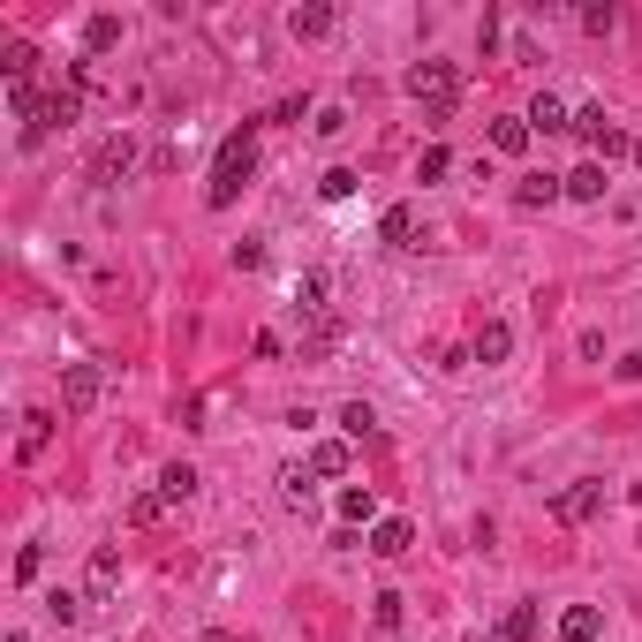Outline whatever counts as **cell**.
Wrapping results in <instances>:
<instances>
[{"mask_svg": "<svg viewBox=\"0 0 642 642\" xmlns=\"http://www.w3.org/2000/svg\"><path fill=\"white\" fill-rule=\"evenodd\" d=\"M250 174H257V121H242L235 136L220 144V159H212V182H204V204L212 212H227V204L250 189Z\"/></svg>", "mask_w": 642, "mask_h": 642, "instance_id": "obj_1", "label": "cell"}, {"mask_svg": "<svg viewBox=\"0 0 642 642\" xmlns=\"http://www.w3.org/2000/svg\"><path fill=\"white\" fill-rule=\"evenodd\" d=\"M454 91H461L454 61H416V68H408V99H423V121L454 114Z\"/></svg>", "mask_w": 642, "mask_h": 642, "instance_id": "obj_2", "label": "cell"}, {"mask_svg": "<svg viewBox=\"0 0 642 642\" xmlns=\"http://www.w3.org/2000/svg\"><path fill=\"white\" fill-rule=\"evenodd\" d=\"M575 136H582V144H590L597 159H620V152H635V136H627L620 121L605 114V106H582V114H575Z\"/></svg>", "mask_w": 642, "mask_h": 642, "instance_id": "obj_3", "label": "cell"}, {"mask_svg": "<svg viewBox=\"0 0 642 642\" xmlns=\"http://www.w3.org/2000/svg\"><path fill=\"white\" fill-rule=\"evenodd\" d=\"M106 401V371L99 363H61V408L68 416H91Z\"/></svg>", "mask_w": 642, "mask_h": 642, "instance_id": "obj_4", "label": "cell"}, {"mask_svg": "<svg viewBox=\"0 0 642 642\" xmlns=\"http://www.w3.org/2000/svg\"><path fill=\"white\" fill-rule=\"evenodd\" d=\"M84 121V91H46V106H38V129H23V144H38V136H53V129H76Z\"/></svg>", "mask_w": 642, "mask_h": 642, "instance_id": "obj_5", "label": "cell"}, {"mask_svg": "<svg viewBox=\"0 0 642 642\" xmlns=\"http://www.w3.org/2000/svg\"><path fill=\"white\" fill-rule=\"evenodd\" d=\"M597 514H605V484H590V476H582V484H567V491L552 499V522H567V529H575V522H597Z\"/></svg>", "mask_w": 642, "mask_h": 642, "instance_id": "obj_6", "label": "cell"}, {"mask_svg": "<svg viewBox=\"0 0 642 642\" xmlns=\"http://www.w3.org/2000/svg\"><path fill=\"white\" fill-rule=\"evenodd\" d=\"M507 355H514V325L507 318H484L476 340H469V363H507Z\"/></svg>", "mask_w": 642, "mask_h": 642, "instance_id": "obj_7", "label": "cell"}, {"mask_svg": "<svg viewBox=\"0 0 642 642\" xmlns=\"http://www.w3.org/2000/svg\"><path fill=\"white\" fill-rule=\"evenodd\" d=\"M136 167V136L121 129V136H106L99 144V159H91V182H114V174H129Z\"/></svg>", "mask_w": 642, "mask_h": 642, "instance_id": "obj_8", "label": "cell"}, {"mask_svg": "<svg viewBox=\"0 0 642 642\" xmlns=\"http://www.w3.org/2000/svg\"><path fill=\"white\" fill-rule=\"evenodd\" d=\"M416 235H423L416 204H386V220H378V242H386V250H416Z\"/></svg>", "mask_w": 642, "mask_h": 642, "instance_id": "obj_9", "label": "cell"}, {"mask_svg": "<svg viewBox=\"0 0 642 642\" xmlns=\"http://www.w3.org/2000/svg\"><path fill=\"white\" fill-rule=\"evenodd\" d=\"M529 136H537V129H529V114H499V121H491V152L522 159V152H529Z\"/></svg>", "mask_w": 642, "mask_h": 642, "instance_id": "obj_10", "label": "cell"}, {"mask_svg": "<svg viewBox=\"0 0 642 642\" xmlns=\"http://www.w3.org/2000/svg\"><path fill=\"white\" fill-rule=\"evenodd\" d=\"M597 635H605V612L597 605H567L559 612V642H597Z\"/></svg>", "mask_w": 642, "mask_h": 642, "instance_id": "obj_11", "label": "cell"}, {"mask_svg": "<svg viewBox=\"0 0 642 642\" xmlns=\"http://www.w3.org/2000/svg\"><path fill=\"white\" fill-rule=\"evenodd\" d=\"M46 446H53V408H31V416H23V431H16V454L38 461Z\"/></svg>", "mask_w": 642, "mask_h": 642, "instance_id": "obj_12", "label": "cell"}, {"mask_svg": "<svg viewBox=\"0 0 642 642\" xmlns=\"http://www.w3.org/2000/svg\"><path fill=\"white\" fill-rule=\"evenodd\" d=\"M552 197H567V174H529V182L514 189V204H522V212H544Z\"/></svg>", "mask_w": 642, "mask_h": 642, "instance_id": "obj_13", "label": "cell"}, {"mask_svg": "<svg viewBox=\"0 0 642 642\" xmlns=\"http://www.w3.org/2000/svg\"><path fill=\"white\" fill-rule=\"evenodd\" d=\"M348 469H355L348 439H318V446H310V476H348Z\"/></svg>", "mask_w": 642, "mask_h": 642, "instance_id": "obj_14", "label": "cell"}, {"mask_svg": "<svg viewBox=\"0 0 642 642\" xmlns=\"http://www.w3.org/2000/svg\"><path fill=\"white\" fill-rule=\"evenodd\" d=\"M408 544H416V529H408L401 514H393V522H378V529H371V552H378V559H401Z\"/></svg>", "mask_w": 642, "mask_h": 642, "instance_id": "obj_15", "label": "cell"}, {"mask_svg": "<svg viewBox=\"0 0 642 642\" xmlns=\"http://www.w3.org/2000/svg\"><path fill=\"white\" fill-rule=\"evenodd\" d=\"M567 197H582V204H597V197H605V159H582V167L567 174Z\"/></svg>", "mask_w": 642, "mask_h": 642, "instance_id": "obj_16", "label": "cell"}, {"mask_svg": "<svg viewBox=\"0 0 642 642\" xmlns=\"http://www.w3.org/2000/svg\"><path fill=\"white\" fill-rule=\"evenodd\" d=\"M529 129H537V136H559V129H575V114H567V106H559L552 91H544V99L529 106Z\"/></svg>", "mask_w": 642, "mask_h": 642, "instance_id": "obj_17", "label": "cell"}, {"mask_svg": "<svg viewBox=\"0 0 642 642\" xmlns=\"http://www.w3.org/2000/svg\"><path fill=\"white\" fill-rule=\"evenodd\" d=\"M295 318H325V272H303V280H295Z\"/></svg>", "mask_w": 642, "mask_h": 642, "instance_id": "obj_18", "label": "cell"}, {"mask_svg": "<svg viewBox=\"0 0 642 642\" xmlns=\"http://www.w3.org/2000/svg\"><path fill=\"white\" fill-rule=\"evenodd\" d=\"M288 31H295V38H325V31H333V8H325V0H310V8H295V16H288Z\"/></svg>", "mask_w": 642, "mask_h": 642, "instance_id": "obj_19", "label": "cell"}, {"mask_svg": "<svg viewBox=\"0 0 642 642\" xmlns=\"http://www.w3.org/2000/svg\"><path fill=\"white\" fill-rule=\"evenodd\" d=\"M114 582H121V552H114V544H99V552H91V597H106Z\"/></svg>", "mask_w": 642, "mask_h": 642, "instance_id": "obj_20", "label": "cell"}, {"mask_svg": "<svg viewBox=\"0 0 642 642\" xmlns=\"http://www.w3.org/2000/svg\"><path fill=\"white\" fill-rule=\"evenodd\" d=\"M189 491H197V469H189V461H174V469L159 476V499H167V507H182Z\"/></svg>", "mask_w": 642, "mask_h": 642, "instance_id": "obj_21", "label": "cell"}, {"mask_svg": "<svg viewBox=\"0 0 642 642\" xmlns=\"http://www.w3.org/2000/svg\"><path fill=\"white\" fill-rule=\"evenodd\" d=\"M499 635H507V642H537V605H507Z\"/></svg>", "mask_w": 642, "mask_h": 642, "instance_id": "obj_22", "label": "cell"}, {"mask_svg": "<svg viewBox=\"0 0 642 642\" xmlns=\"http://www.w3.org/2000/svg\"><path fill=\"white\" fill-rule=\"evenodd\" d=\"M340 431H348V439H371V431H378V408L371 401H348V408H340Z\"/></svg>", "mask_w": 642, "mask_h": 642, "instance_id": "obj_23", "label": "cell"}, {"mask_svg": "<svg viewBox=\"0 0 642 642\" xmlns=\"http://www.w3.org/2000/svg\"><path fill=\"white\" fill-rule=\"evenodd\" d=\"M106 46H121V16H91L84 23V53H106Z\"/></svg>", "mask_w": 642, "mask_h": 642, "instance_id": "obj_24", "label": "cell"}, {"mask_svg": "<svg viewBox=\"0 0 642 642\" xmlns=\"http://www.w3.org/2000/svg\"><path fill=\"white\" fill-rule=\"evenodd\" d=\"M0 68H8V84H31V68H38V46H23V38H16V46L0 53Z\"/></svg>", "mask_w": 642, "mask_h": 642, "instance_id": "obj_25", "label": "cell"}, {"mask_svg": "<svg viewBox=\"0 0 642 642\" xmlns=\"http://www.w3.org/2000/svg\"><path fill=\"white\" fill-rule=\"evenodd\" d=\"M280 499H288V507H310V461L280 469Z\"/></svg>", "mask_w": 642, "mask_h": 642, "instance_id": "obj_26", "label": "cell"}, {"mask_svg": "<svg viewBox=\"0 0 642 642\" xmlns=\"http://www.w3.org/2000/svg\"><path fill=\"white\" fill-rule=\"evenodd\" d=\"M340 522H371V491H363V484H340Z\"/></svg>", "mask_w": 642, "mask_h": 642, "instance_id": "obj_27", "label": "cell"}, {"mask_svg": "<svg viewBox=\"0 0 642 642\" xmlns=\"http://www.w3.org/2000/svg\"><path fill=\"white\" fill-rule=\"evenodd\" d=\"M159 514H167V499H159V491H136V499H129V522H136V529H152Z\"/></svg>", "mask_w": 642, "mask_h": 642, "instance_id": "obj_28", "label": "cell"}, {"mask_svg": "<svg viewBox=\"0 0 642 642\" xmlns=\"http://www.w3.org/2000/svg\"><path fill=\"white\" fill-rule=\"evenodd\" d=\"M446 167H454V152H446V144H431V152H423V159H416V182H439V174H446Z\"/></svg>", "mask_w": 642, "mask_h": 642, "instance_id": "obj_29", "label": "cell"}, {"mask_svg": "<svg viewBox=\"0 0 642 642\" xmlns=\"http://www.w3.org/2000/svg\"><path fill=\"white\" fill-rule=\"evenodd\" d=\"M46 612H53V620L68 627V620H84V597H68V590H53V597H46Z\"/></svg>", "mask_w": 642, "mask_h": 642, "instance_id": "obj_30", "label": "cell"}, {"mask_svg": "<svg viewBox=\"0 0 642 642\" xmlns=\"http://www.w3.org/2000/svg\"><path fill=\"white\" fill-rule=\"evenodd\" d=\"M612 23H620V16H612L605 0H590V8H582V31H590V38H605V31H612Z\"/></svg>", "mask_w": 642, "mask_h": 642, "instance_id": "obj_31", "label": "cell"}, {"mask_svg": "<svg viewBox=\"0 0 642 642\" xmlns=\"http://www.w3.org/2000/svg\"><path fill=\"white\" fill-rule=\"evenodd\" d=\"M38 567H46V544H23L16 552V582H38Z\"/></svg>", "mask_w": 642, "mask_h": 642, "instance_id": "obj_32", "label": "cell"}, {"mask_svg": "<svg viewBox=\"0 0 642 642\" xmlns=\"http://www.w3.org/2000/svg\"><path fill=\"white\" fill-rule=\"evenodd\" d=\"M371 620H378V627H401V597L378 590V597H371Z\"/></svg>", "mask_w": 642, "mask_h": 642, "instance_id": "obj_33", "label": "cell"}, {"mask_svg": "<svg viewBox=\"0 0 642 642\" xmlns=\"http://www.w3.org/2000/svg\"><path fill=\"white\" fill-rule=\"evenodd\" d=\"M318 197H333V204H340V197H355V174H348V167H333V174L318 182Z\"/></svg>", "mask_w": 642, "mask_h": 642, "instance_id": "obj_34", "label": "cell"}, {"mask_svg": "<svg viewBox=\"0 0 642 642\" xmlns=\"http://www.w3.org/2000/svg\"><path fill=\"white\" fill-rule=\"evenodd\" d=\"M627 499H635V507H642V476H635V484H627Z\"/></svg>", "mask_w": 642, "mask_h": 642, "instance_id": "obj_35", "label": "cell"}, {"mask_svg": "<svg viewBox=\"0 0 642 642\" xmlns=\"http://www.w3.org/2000/svg\"><path fill=\"white\" fill-rule=\"evenodd\" d=\"M204 642H235V635H227V627H212V635H204Z\"/></svg>", "mask_w": 642, "mask_h": 642, "instance_id": "obj_36", "label": "cell"}, {"mask_svg": "<svg viewBox=\"0 0 642 642\" xmlns=\"http://www.w3.org/2000/svg\"><path fill=\"white\" fill-rule=\"evenodd\" d=\"M635 159H642V136H635Z\"/></svg>", "mask_w": 642, "mask_h": 642, "instance_id": "obj_37", "label": "cell"}]
</instances>
